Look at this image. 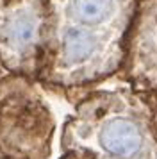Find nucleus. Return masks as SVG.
<instances>
[{
	"instance_id": "nucleus-1",
	"label": "nucleus",
	"mask_w": 157,
	"mask_h": 159,
	"mask_svg": "<svg viewBox=\"0 0 157 159\" xmlns=\"http://www.w3.org/2000/svg\"><path fill=\"white\" fill-rule=\"evenodd\" d=\"M139 0H48L38 84L68 95L120 72Z\"/></svg>"
},
{
	"instance_id": "nucleus-2",
	"label": "nucleus",
	"mask_w": 157,
	"mask_h": 159,
	"mask_svg": "<svg viewBox=\"0 0 157 159\" xmlns=\"http://www.w3.org/2000/svg\"><path fill=\"white\" fill-rule=\"evenodd\" d=\"M61 147L86 159H157L150 93L86 91L64 122Z\"/></svg>"
},
{
	"instance_id": "nucleus-3",
	"label": "nucleus",
	"mask_w": 157,
	"mask_h": 159,
	"mask_svg": "<svg viewBox=\"0 0 157 159\" xmlns=\"http://www.w3.org/2000/svg\"><path fill=\"white\" fill-rule=\"evenodd\" d=\"M20 75L0 77V159H48L56 120L38 89Z\"/></svg>"
},
{
	"instance_id": "nucleus-4",
	"label": "nucleus",
	"mask_w": 157,
	"mask_h": 159,
	"mask_svg": "<svg viewBox=\"0 0 157 159\" xmlns=\"http://www.w3.org/2000/svg\"><path fill=\"white\" fill-rule=\"evenodd\" d=\"M48 0H0V66L38 82L47 45Z\"/></svg>"
},
{
	"instance_id": "nucleus-5",
	"label": "nucleus",
	"mask_w": 157,
	"mask_h": 159,
	"mask_svg": "<svg viewBox=\"0 0 157 159\" xmlns=\"http://www.w3.org/2000/svg\"><path fill=\"white\" fill-rule=\"evenodd\" d=\"M118 75L132 91H157V0L137 2Z\"/></svg>"
},
{
	"instance_id": "nucleus-6",
	"label": "nucleus",
	"mask_w": 157,
	"mask_h": 159,
	"mask_svg": "<svg viewBox=\"0 0 157 159\" xmlns=\"http://www.w3.org/2000/svg\"><path fill=\"white\" fill-rule=\"evenodd\" d=\"M150 106H152V116H154V130L157 136V91L150 93Z\"/></svg>"
},
{
	"instance_id": "nucleus-7",
	"label": "nucleus",
	"mask_w": 157,
	"mask_h": 159,
	"mask_svg": "<svg viewBox=\"0 0 157 159\" xmlns=\"http://www.w3.org/2000/svg\"><path fill=\"white\" fill-rule=\"evenodd\" d=\"M61 159H86L82 156H78V154H71V152H64V156Z\"/></svg>"
},
{
	"instance_id": "nucleus-8",
	"label": "nucleus",
	"mask_w": 157,
	"mask_h": 159,
	"mask_svg": "<svg viewBox=\"0 0 157 159\" xmlns=\"http://www.w3.org/2000/svg\"><path fill=\"white\" fill-rule=\"evenodd\" d=\"M0 68H2V66H0Z\"/></svg>"
}]
</instances>
